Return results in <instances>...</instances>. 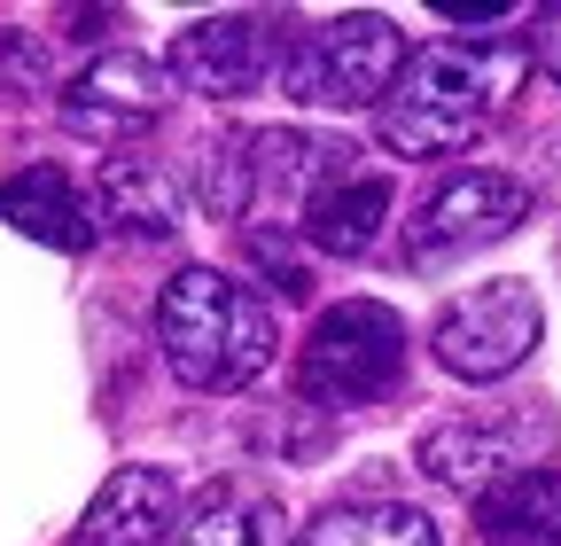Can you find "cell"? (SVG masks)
Instances as JSON below:
<instances>
[{"label":"cell","mask_w":561,"mask_h":546,"mask_svg":"<svg viewBox=\"0 0 561 546\" xmlns=\"http://www.w3.org/2000/svg\"><path fill=\"white\" fill-rule=\"evenodd\" d=\"M398 375H405V320L375 297L328 305L297 360V390L320 406H375L382 390H398Z\"/></svg>","instance_id":"3957f363"},{"label":"cell","mask_w":561,"mask_h":546,"mask_svg":"<svg viewBox=\"0 0 561 546\" xmlns=\"http://www.w3.org/2000/svg\"><path fill=\"white\" fill-rule=\"evenodd\" d=\"M164 546H289V515L250 476H219V485H203L180 508Z\"/></svg>","instance_id":"8fae6325"},{"label":"cell","mask_w":561,"mask_h":546,"mask_svg":"<svg viewBox=\"0 0 561 546\" xmlns=\"http://www.w3.org/2000/svg\"><path fill=\"white\" fill-rule=\"evenodd\" d=\"M538 328H546V312H538V289L530 282H483V289H468V297H453L437 312L430 352L460 383H500V375H515L530 360Z\"/></svg>","instance_id":"5b68a950"},{"label":"cell","mask_w":561,"mask_h":546,"mask_svg":"<svg viewBox=\"0 0 561 546\" xmlns=\"http://www.w3.org/2000/svg\"><path fill=\"white\" fill-rule=\"evenodd\" d=\"M172 87L203 94V102H242L280 71V39L265 32V16H203L172 39Z\"/></svg>","instance_id":"52a82bcc"},{"label":"cell","mask_w":561,"mask_h":546,"mask_svg":"<svg viewBox=\"0 0 561 546\" xmlns=\"http://www.w3.org/2000/svg\"><path fill=\"white\" fill-rule=\"evenodd\" d=\"M530 47H538V62H546V79L561 87V9H546V16H538V32H530Z\"/></svg>","instance_id":"ac0fdd59"},{"label":"cell","mask_w":561,"mask_h":546,"mask_svg":"<svg viewBox=\"0 0 561 546\" xmlns=\"http://www.w3.org/2000/svg\"><path fill=\"white\" fill-rule=\"evenodd\" d=\"M297 546H437V523L398 500H367V508H328Z\"/></svg>","instance_id":"2e32d148"},{"label":"cell","mask_w":561,"mask_h":546,"mask_svg":"<svg viewBox=\"0 0 561 546\" xmlns=\"http://www.w3.org/2000/svg\"><path fill=\"white\" fill-rule=\"evenodd\" d=\"M398 71H405V39L390 16H335L280 55V87L305 110H367V102L382 110Z\"/></svg>","instance_id":"277c9868"},{"label":"cell","mask_w":561,"mask_h":546,"mask_svg":"<svg viewBox=\"0 0 561 546\" xmlns=\"http://www.w3.org/2000/svg\"><path fill=\"white\" fill-rule=\"evenodd\" d=\"M382 219H390V180H382V172H343L335 187H320V195L305 203L297 227H305V242L328 250V258H359V250H375Z\"/></svg>","instance_id":"5bb4252c"},{"label":"cell","mask_w":561,"mask_h":546,"mask_svg":"<svg viewBox=\"0 0 561 546\" xmlns=\"http://www.w3.org/2000/svg\"><path fill=\"white\" fill-rule=\"evenodd\" d=\"M0 219L47 250H87L94 242V203L79 195L62 164H24L16 180H0Z\"/></svg>","instance_id":"7c38bea8"},{"label":"cell","mask_w":561,"mask_h":546,"mask_svg":"<svg viewBox=\"0 0 561 546\" xmlns=\"http://www.w3.org/2000/svg\"><path fill=\"white\" fill-rule=\"evenodd\" d=\"M39 79H47V55H39V39H24V32H0V87L32 94Z\"/></svg>","instance_id":"e0dca14e"},{"label":"cell","mask_w":561,"mask_h":546,"mask_svg":"<svg viewBox=\"0 0 561 546\" xmlns=\"http://www.w3.org/2000/svg\"><path fill=\"white\" fill-rule=\"evenodd\" d=\"M476 531L491 546H561V468H515L476 492Z\"/></svg>","instance_id":"4fadbf2b"},{"label":"cell","mask_w":561,"mask_h":546,"mask_svg":"<svg viewBox=\"0 0 561 546\" xmlns=\"http://www.w3.org/2000/svg\"><path fill=\"white\" fill-rule=\"evenodd\" d=\"M102 219L125 235H172L187 219V187L157 157H110L102 164Z\"/></svg>","instance_id":"9a60e30c"},{"label":"cell","mask_w":561,"mask_h":546,"mask_svg":"<svg viewBox=\"0 0 561 546\" xmlns=\"http://www.w3.org/2000/svg\"><path fill=\"white\" fill-rule=\"evenodd\" d=\"M515 79H523L515 47H421V55H405L398 87L382 94L375 133L398 157H453L500 117Z\"/></svg>","instance_id":"6da1fadb"},{"label":"cell","mask_w":561,"mask_h":546,"mask_svg":"<svg viewBox=\"0 0 561 546\" xmlns=\"http://www.w3.org/2000/svg\"><path fill=\"white\" fill-rule=\"evenodd\" d=\"M553 445V422L546 414H523V422H445L421 437V468L437 485H460V492H491L500 476L515 468H538L530 453Z\"/></svg>","instance_id":"9c48e42d"},{"label":"cell","mask_w":561,"mask_h":546,"mask_svg":"<svg viewBox=\"0 0 561 546\" xmlns=\"http://www.w3.org/2000/svg\"><path fill=\"white\" fill-rule=\"evenodd\" d=\"M157 344L187 390H242L273 367V312L234 273L187 265L157 297Z\"/></svg>","instance_id":"7a4b0ae2"},{"label":"cell","mask_w":561,"mask_h":546,"mask_svg":"<svg viewBox=\"0 0 561 546\" xmlns=\"http://www.w3.org/2000/svg\"><path fill=\"white\" fill-rule=\"evenodd\" d=\"M180 523V492L164 468H117L110 485L87 500L70 546H164Z\"/></svg>","instance_id":"30bf717a"},{"label":"cell","mask_w":561,"mask_h":546,"mask_svg":"<svg viewBox=\"0 0 561 546\" xmlns=\"http://www.w3.org/2000/svg\"><path fill=\"white\" fill-rule=\"evenodd\" d=\"M164 102H172V71H164V62H149V55H102V62H87V71L70 79L62 125L70 133H94V141H125V133L157 125Z\"/></svg>","instance_id":"ba28073f"},{"label":"cell","mask_w":561,"mask_h":546,"mask_svg":"<svg viewBox=\"0 0 561 546\" xmlns=\"http://www.w3.org/2000/svg\"><path fill=\"white\" fill-rule=\"evenodd\" d=\"M530 219V187L515 172H453L445 187H430V203L405 219V265H453L483 242H500Z\"/></svg>","instance_id":"8992f818"}]
</instances>
